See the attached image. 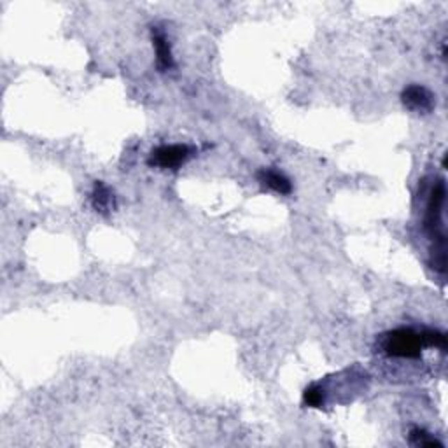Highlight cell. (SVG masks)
Returning <instances> with one entry per match:
<instances>
[{
  "instance_id": "6da1fadb",
  "label": "cell",
  "mask_w": 448,
  "mask_h": 448,
  "mask_svg": "<svg viewBox=\"0 0 448 448\" xmlns=\"http://www.w3.org/2000/svg\"><path fill=\"white\" fill-rule=\"evenodd\" d=\"M445 190L443 181H438L431 191L429 204H427L426 219H424V226H426L427 235L433 242V251H431V265L436 272L445 274L447 270V247H445V233H443V207H445Z\"/></svg>"
},
{
  "instance_id": "7a4b0ae2",
  "label": "cell",
  "mask_w": 448,
  "mask_h": 448,
  "mask_svg": "<svg viewBox=\"0 0 448 448\" xmlns=\"http://www.w3.org/2000/svg\"><path fill=\"white\" fill-rule=\"evenodd\" d=\"M380 349L387 357L396 359H419L424 347L422 335L412 328H397L380 338Z\"/></svg>"
},
{
  "instance_id": "3957f363",
  "label": "cell",
  "mask_w": 448,
  "mask_h": 448,
  "mask_svg": "<svg viewBox=\"0 0 448 448\" xmlns=\"http://www.w3.org/2000/svg\"><path fill=\"white\" fill-rule=\"evenodd\" d=\"M191 147L183 144H174V146H160L151 153L149 165L160 168H177L186 163L191 156Z\"/></svg>"
},
{
  "instance_id": "277c9868",
  "label": "cell",
  "mask_w": 448,
  "mask_h": 448,
  "mask_svg": "<svg viewBox=\"0 0 448 448\" xmlns=\"http://www.w3.org/2000/svg\"><path fill=\"white\" fill-rule=\"evenodd\" d=\"M401 102L406 109L413 110V113L427 114L433 110L434 107V97L427 88L420 86V84H412V86L405 88L401 93Z\"/></svg>"
},
{
  "instance_id": "5b68a950",
  "label": "cell",
  "mask_w": 448,
  "mask_h": 448,
  "mask_svg": "<svg viewBox=\"0 0 448 448\" xmlns=\"http://www.w3.org/2000/svg\"><path fill=\"white\" fill-rule=\"evenodd\" d=\"M259 183L265 184L266 188H270L272 191L281 194H289L291 193L292 186L289 183V179L285 177L281 172L274 170V168H263V170L258 172Z\"/></svg>"
},
{
  "instance_id": "8992f818",
  "label": "cell",
  "mask_w": 448,
  "mask_h": 448,
  "mask_svg": "<svg viewBox=\"0 0 448 448\" xmlns=\"http://www.w3.org/2000/svg\"><path fill=\"white\" fill-rule=\"evenodd\" d=\"M153 46L154 49H156V62L161 72L174 69L175 63H174V56H172L170 44H168L165 33L160 32L156 26L153 28Z\"/></svg>"
},
{
  "instance_id": "52a82bcc",
  "label": "cell",
  "mask_w": 448,
  "mask_h": 448,
  "mask_svg": "<svg viewBox=\"0 0 448 448\" xmlns=\"http://www.w3.org/2000/svg\"><path fill=\"white\" fill-rule=\"evenodd\" d=\"M92 204L93 208L100 214H109L110 208H114V194L110 193L109 188L103 183H95V188H93L92 194Z\"/></svg>"
},
{
  "instance_id": "ba28073f",
  "label": "cell",
  "mask_w": 448,
  "mask_h": 448,
  "mask_svg": "<svg viewBox=\"0 0 448 448\" xmlns=\"http://www.w3.org/2000/svg\"><path fill=\"white\" fill-rule=\"evenodd\" d=\"M303 403L310 408H322L324 406V389L317 383L306 387L303 392Z\"/></svg>"
},
{
  "instance_id": "9c48e42d",
  "label": "cell",
  "mask_w": 448,
  "mask_h": 448,
  "mask_svg": "<svg viewBox=\"0 0 448 448\" xmlns=\"http://www.w3.org/2000/svg\"><path fill=\"white\" fill-rule=\"evenodd\" d=\"M410 441H412V445H415V447H443V443H441L440 440L431 436L427 431L420 429V427H413V429L410 431Z\"/></svg>"
},
{
  "instance_id": "30bf717a",
  "label": "cell",
  "mask_w": 448,
  "mask_h": 448,
  "mask_svg": "<svg viewBox=\"0 0 448 448\" xmlns=\"http://www.w3.org/2000/svg\"><path fill=\"white\" fill-rule=\"evenodd\" d=\"M420 335H422L424 347H436V349L447 350V336H445V333L436 331V329H424V331H420Z\"/></svg>"
}]
</instances>
